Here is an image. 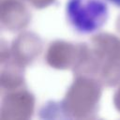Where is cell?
I'll use <instances>...</instances> for the list:
<instances>
[{
  "instance_id": "cell-2",
  "label": "cell",
  "mask_w": 120,
  "mask_h": 120,
  "mask_svg": "<svg viewBox=\"0 0 120 120\" xmlns=\"http://www.w3.org/2000/svg\"><path fill=\"white\" fill-rule=\"evenodd\" d=\"M106 1L109 2V3H111V4H112L115 7L120 8V0H106Z\"/></svg>"
},
{
  "instance_id": "cell-1",
  "label": "cell",
  "mask_w": 120,
  "mask_h": 120,
  "mask_svg": "<svg viewBox=\"0 0 120 120\" xmlns=\"http://www.w3.org/2000/svg\"><path fill=\"white\" fill-rule=\"evenodd\" d=\"M65 13L70 27L82 35L99 31L110 14L106 0H68Z\"/></svg>"
}]
</instances>
